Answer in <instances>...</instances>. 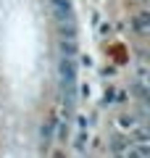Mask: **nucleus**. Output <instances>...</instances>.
<instances>
[{
  "label": "nucleus",
  "instance_id": "1",
  "mask_svg": "<svg viewBox=\"0 0 150 158\" xmlns=\"http://www.w3.org/2000/svg\"><path fill=\"white\" fill-rule=\"evenodd\" d=\"M58 79H61V92H63L66 113H71L74 103H77V66H74L71 56L61 58V63H58Z\"/></svg>",
  "mask_w": 150,
  "mask_h": 158
},
{
  "label": "nucleus",
  "instance_id": "2",
  "mask_svg": "<svg viewBox=\"0 0 150 158\" xmlns=\"http://www.w3.org/2000/svg\"><path fill=\"white\" fill-rule=\"evenodd\" d=\"M50 3V11H53V16H56L58 27L69 34H74V11H71V0H48Z\"/></svg>",
  "mask_w": 150,
  "mask_h": 158
},
{
  "label": "nucleus",
  "instance_id": "3",
  "mask_svg": "<svg viewBox=\"0 0 150 158\" xmlns=\"http://www.w3.org/2000/svg\"><path fill=\"white\" fill-rule=\"evenodd\" d=\"M134 32H137L140 37H148L150 34V13L148 11H140L137 16H134Z\"/></svg>",
  "mask_w": 150,
  "mask_h": 158
},
{
  "label": "nucleus",
  "instance_id": "4",
  "mask_svg": "<svg viewBox=\"0 0 150 158\" xmlns=\"http://www.w3.org/2000/svg\"><path fill=\"white\" fill-rule=\"evenodd\" d=\"M56 124H58L56 118H50V121H45V124H42V148H45V150H48L50 142H53V132H56Z\"/></svg>",
  "mask_w": 150,
  "mask_h": 158
},
{
  "label": "nucleus",
  "instance_id": "5",
  "mask_svg": "<svg viewBox=\"0 0 150 158\" xmlns=\"http://www.w3.org/2000/svg\"><path fill=\"white\" fill-rule=\"evenodd\" d=\"M134 142H140V145H150V132H148V127L145 124H140V127H134Z\"/></svg>",
  "mask_w": 150,
  "mask_h": 158
},
{
  "label": "nucleus",
  "instance_id": "6",
  "mask_svg": "<svg viewBox=\"0 0 150 158\" xmlns=\"http://www.w3.org/2000/svg\"><path fill=\"white\" fill-rule=\"evenodd\" d=\"M119 127H121V129H134L137 121H134L132 116H121V118H119Z\"/></svg>",
  "mask_w": 150,
  "mask_h": 158
},
{
  "label": "nucleus",
  "instance_id": "7",
  "mask_svg": "<svg viewBox=\"0 0 150 158\" xmlns=\"http://www.w3.org/2000/svg\"><path fill=\"white\" fill-rule=\"evenodd\" d=\"M113 153H129L127 150V140H116L113 142Z\"/></svg>",
  "mask_w": 150,
  "mask_h": 158
}]
</instances>
